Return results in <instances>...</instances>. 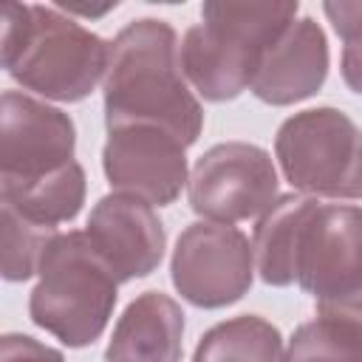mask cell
<instances>
[{
    "label": "cell",
    "mask_w": 362,
    "mask_h": 362,
    "mask_svg": "<svg viewBox=\"0 0 362 362\" xmlns=\"http://www.w3.org/2000/svg\"><path fill=\"white\" fill-rule=\"evenodd\" d=\"M178 34L167 20H130L110 40V65L102 82L105 127L156 124L192 147L204 130V107L192 93L178 57Z\"/></svg>",
    "instance_id": "6da1fadb"
},
{
    "label": "cell",
    "mask_w": 362,
    "mask_h": 362,
    "mask_svg": "<svg viewBox=\"0 0 362 362\" xmlns=\"http://www.w3.org/2000/svg\"><path fill=\"white\" fill-rule=\"evenodd\" d=\"M3 68L45 102H82L107 76L110 42L76 23L59 6H3Z\"/></svg>",
    "instance_id": "7a4b0ae2"
},
{
    "label": "cell",
    "mask_w": 362,
    "mask_h": 362,
    "mask_svg": "<svg viewBox=\"0 0 362 362\" xmlns=\"http://www.w3.org/2000/svg\"><path fill=\"white\" fill-rule=\"evenodd\" d=\"M297 0L232 3L209 0L201 23L181 37V71L206 102H232L252 88L266 51L297 20Z\"/></svg>",
    "instance_id": "3957f363"
},
{
    "label": "cell",
    "mask_w": 362,
    "mask_h": 362,
    "mask_svg": "<svg viewBox=\"0 0 362 362\" xmlns=\"http://www.w3.org/2000/svg\"><path fill=\"white\" fill-rule=\"evenodd\" d=\"M116 300L119 280L88 235L79 229L57 232L28 297L31 322L68 348H88L105 334Z\"/></svg>",
    "instance_id": "277c9868"
},
{
    "label": "cell",
    "mask_w": 362,
    "mask_h": 362,
    "mask_svg": "<svg viewBox=\"0 0 362 362\" xmlns=\"http://www.w3.org/2000/svg\"><path fill=\"white\" fill-rule=\"evenodd\" d=\"M274 158L300 195L362 201V127L339 107L288 116L277 127Z\"/></svg>",
    "instance_id": "5b68a950"
},
{
    "label": "cell",
    "mask_w": 362,
    "mask_h": 362,
    "mask_svg": "<svg viewBox=\"0 0 362 362\" xmlns=\"http://www.w3.org/2000/svg\"><path fill=\"white\" fill-rule=\"evenodd\" d=\"M280 198V175L269 150L252 141L212 144L189 170L187 201L215 223L260 218Z\"/></svg>",
    "instance_id": "8992f818"
},
{
    "label": "cell",
    "mask_w": 362,
    "mask_h": 362,
    "mask_svg": "<svg viewBox=\"0 0 362 362\" xmlns=\"http://www.w3.org/2000/svg\"><path fill=\"white\" fill-rule=\"evenodd\" d=\"M170 280L195 308H226L255 283L252 240L232 223L195 221L184 226L170 257Z\"/></svg>",
    "instance_id": "52a82bcc"
},
{
    "label": "cell",
    "mask_w": 362,
    "mask_h": 362,
    "mask_svg": "<svg viewBox=\"0 0 362 362\" xmlns=\"http://www.w3.org/2000/svg\"><path fill=\"white\" fill-rule=\"evenodd\" d=\"M297 286L317 311L362 305V206L320 204L297 249Z\"/></svg>",
    "instance_id": "ba28073f"
},
{
    "label": "cell",
    "mask_w": 362,
    "mask_h": 362,
    "mask_svg": "<svg viewBox=\"0 0 362 362\" xmlns=\"http://www.w3.org/2000/svg\"><path fill=\"white\" fill-rule=\"evenodd\" d=\"M102 170L113 192L170 206L189 181L187 144L156 124L113 127L102 147Z\"/></svg>",
    "instance_id": "9c48e42d"
},
{
    "label": "cell",
    "mask_w": 362,
    "mask_h": 362,
    "mask_svg": "<svg viewBox=\"0 0 362 362\" xmlns=\"http://www.w3.org/2000/svg\"><path fill=\"white\" fill-rule=\"evenodd\" d=\"M76 153L74 119L25 90L0 99V178L34 181L71 161Z\"/></svg>",
    "instance_id": "30bf717a"
},
{
    "label": "cell",
    "mask_w": 362,
    "mask_h": 362,
    "mask_svg": "<svg viewBox=\"0 0 362 362\" xmlns=\"http://www.w3.org/2000/svg\"><path fill=\"white\" fill-rule=\"evenodd\" d=\"M85 235L119 283L153 274L167 249V232L156 206L124 192H110L93 204Z\"/></svg>",
    "instance_id": "8fae6325"
},
{
    "label": "cell",
    "mask_w": 362,
    "mask_h": 362,
    "mask_svg": "<svg viewBox=\"0 0 362 362\" xmlns=\"http://www.w3.org/2000/svg\"><path fill=\"white\" fill-rule=\"evenodd\" d=\"M328 65L331 54L325 31L314 17L305 14L297 17L266 51L249 90L272 107H288L311 99L325 85Z\"/></svg>",
    "instance_id": "7c38bea8"
},
{
    "label": "cell",
    "mask_w": 362,
    "mask_h": 362,
    "mask_svg": "<svg viewBox=\"0 0 362 362\" xmlns=\"http://www.w3.org/2000/svg\"><path fill=\"white\" fill-rule=\"evenodd\" d=\"M184 308L164 291L139 294L116 320L105 362H181Z\"/></svg>",
    "instance_id": "4fadbf2b"
},
{
    "label": "cell",
    "mask_w": 362,
    "mask_h": 362,
    "mask_svg": "<svg viewBox=\"0 0 362 362\" xmlns=\"http://www.w3.org/2000/svg\"><path fill=\"white\" fill-rule=\"evenodd\" d=\"M317 206H320L317 198L288 192L280 195L257 218L252 232V252H255V272L266 286L283 288L297 280L300 238Z\"/></svg>",
    "instance_id": "5bb4252c"
},
{
    "label": "cell",
    "mask_w": 362,
    "mask_h": 362,
    "mask_svg": "<svg viewBox=\"0 0 362 362\" xmlns=\"http://www.w3.org/2000/svg\"><path fill=\"white\" fill-rule=\"evenodd\" d=\"M85 195H88V178L79 161H71L34 181L0 178V204L11 206L25 221L45 229L71 223L82 212Z\"/></svg>",
    "instance_id": "9a60e30c"
},
{
    "label": "cell",
    "mask_w": 362,
    "mask_h": 362,
    "mask_svg": "<svg viewBox=\"0 0 362 362\" xmlns=\"http://www.w3.org/2000/svg\"><path fill=\"white\" fill-rule=\"evenodd\" d=\"M283 362H362V305L325 308L300 322Z\"/></svg>",
    "instance_id": "2e32d148"
},
{
    "label": "cell",
    "mask_w": 362,
    "mask_h": 362,
    "mask_svg": "<svg viewBox=\"0 0 362 362\" xmlns=\"http://www.w3.org/2000/svg\"><path fill=\"white\" fill-rule=\"evenodd\" d=\"M286 345L274 322L260 314H240L206 328L192 362H283Z\"/></svg>",
    "instance_id": "e0dca14e"
},
{
    "label": "cell",
    "mask_w": 362,
    "mask_h": 362,
    "mask_svg": "<svg viewBox=\"0 0 362 362\" xmlns=\"http://www.w3.org/2000/svg\"><path fill=\"white\" fill-rule=\"evenodd\" d=\"M0 215H3V263H0L3 277L8 283H25L40 272V260L59 229L37 226L3 204H0Z\"/></svg>",
    "instance_id": "ac0fdd59"
},
{
    "label": "cell",
    "mask_w": 362,
    "mask_h": 362,
    "mask_svg": "<svg viewBox=\"0 0 362 362\" xmlns=\"http://www.w3.org/2000/svg\"><path fill=\"white\" fill-rule=\"evenodd\" d=\"M322 11L342 40L339 71L345 85L362 96V0H328Z\"/></svg>",
    "instance_id": "d6986e66"
},
{
    "label": "cell",
    "mask_w": 362,
    "mask_h": 362,
    "mask_svg": "<svg viewBox=\"0 0 362 362\" xmlns=\"http://www.w3.org/2000/svg\"><path fill=\"white\" fill-rule=\"evenodd\" d=\"M0 362H65V354L28 334L11 331L0 337Z\"/></svg>",
    "instance_id": "ffe728a7"
}]
</instances>
